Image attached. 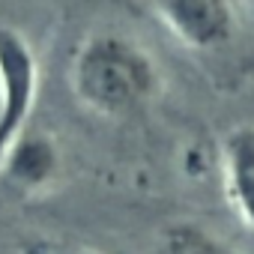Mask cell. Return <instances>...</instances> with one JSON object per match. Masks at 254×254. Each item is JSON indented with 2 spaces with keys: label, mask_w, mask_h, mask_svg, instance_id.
I'll use <instances>...</instances> for the list:
<instances>
[{
  "label": "cell",
  "mask_w": 254,
  "mask_h": 254,
  "mask_svg": "<svg viewBox=\"0 0 254 254\" xmlns=\"http://www.w3.org/2000/svg\"><path fill=\"white\" fill-rule=\"evenodd\" d=\"M72 90L102 117H129L159 90L156 60L123 33H93L72 63Z\"/></svg>",
  "instance_id": "6da1fadb"
},
{
  "label": "cell",
  "mask_w": 254,
  "mask_h": 254,
  "mask_svg": "<svg viewBox=\"0 0 254 254\" xmlns=\"http://www.w3.org/2000/svg\"><path fill=\"white\" fill-rule=\"evenodd\" d=\"M153 12L183 45L194 51H215L227 45L239 24L236 6L221 0H174L153 6Z\"/></svg>",
  "instance_id": "7a4b0ae2"
},
{
  "label": "cell",
  "mask_w": 254,
  "mask_h": 254,
  "mask_svg": "<svg viewBox=\"0 0 254 254\" xmlns=\"http://www.w3.org/2000/svg\"><path fill=\"white\" fill-rule=\"evenodd\" d=\"M60 165L63 156L57 141L39 129H24L9 147L0 171L21 191H42L60 177Z\"/></svg>",
  "instance_id": "3957f363"
},
{
  "label": "cell",
  "mask_w": 254,
  "mask_h": 254,
  "mask_svg": "<svg viewBox=\"0 0 254 254\" xmlns=\"http://www.w3.org/2000/svg\"><path fill=\"white\" fill-rule=\"evenodd\" d=\"M224 189L233 212L254 227V126H239L224 138Z\"/></svg>",
  "instance_id": "277c9868"
},
{
  "label": "cell",
  "mask_w": 254,
  "mask_h": 254,
  "mask_svg": "<svg viewBox=\"0 0 254 254\" xmlns=\"http://www.w3.org/2000/svg\"><path fill=\"white\" fill-rule=\"evenodd\" d=\"M153 254H233V251L218 236H212L197 224H174L159 236Z\"/></svg>",
  "instance_id": "5b68a950"
},
{
  "label": "cell",
  "mask_w": 254,
  "mask_h": 254,
  "mask_svg": "<svg viewBox=\"0 0 254 254\" xmlns=\"http://www.w3.org/2000/svg\"><path fill=\"white\" fill-rule=\"evenodd\" d=\"M18 254H42V248H39V245H24Z\"/></svg>",
  "instance_id": "8992f818"
}]
</instances>
